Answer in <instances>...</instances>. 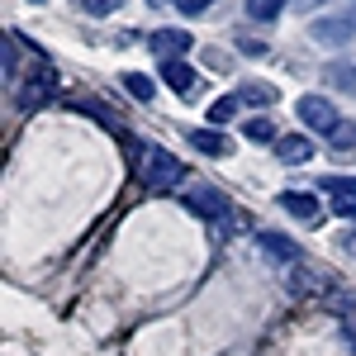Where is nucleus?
Segmentation results:
<instances>
[{
  "mask_svg": "<svg viewBox=\"0 0 356 356\" xmlns=\"http://www.w3.org/2000/svg\"><path fill=\"white\" fill-rule=\"evenodd\" d=\"M152 5H166V0H152Z\"/></svg>",
  "mask_w": 356,
  "mask_h": 356,
  "instance_id": "4be33fe9",
  "label": "nucleus"
},
{
  "mask_svg": "<svg viewBox=\"0 0 356 356\" xmlns=\"http://www.w3.org/2000/svg\"><path fill=\"white\" fill-rule=\"evenodd\" d=\"M238 105H243L238 95H219V100L209 105V124H214V129H219V124H228V119L238 114Z\"/></svg>",
  "mask_w": 356,
  "mask_h": 356,
  "instance_id": "dca6fc26",
  "label": "nucleus"
},
{
  "mask_svg": "<svg viewBox=\"0 0 356 356\" xmlns=\"http://www.w3.org/2000/svg\"><path fill=\"white\" fill-rule=\"evenodd\" d=\"M275 157L285 166H304L309 157H314V143L304 134H285V138H275Z\"/></svg>",
  "mask_w": 356,
  "mask_h": 356,
  "instance_id": "6e6552de",
  "label": "nucleus"
},
{
  "mask_svg": "<svg viewBox=\"0 0 356 356\" xmlns=\"http://www.w3.org/2000/svg\"><path fill=\"white\" fill-rule=\"evenodd\" d=\"M238 100H243V105H257V110H266V105L280 100V90H275L271 81H243V86H238Z\"/></svg>",
  "mask_w": 356,
  "mask_h": 356,
  "instance_id": "9d476101",
  "label": "nucleus"
},
{
  "mask_svg": "<svg viewBox=\"0 0 356 356\" xmlns=\"http://www.w3.org/2000/svg\"><path fill=\"white\" fill-rule=\"evenodd\" d=\"M147 48H152V53L166 62V57H186V53L195 48V38L186 33V29H157V33L147 38Z\"/></svg>",
  "mask_w": 356,
  "mask_h": 356,
  "instance_id": "423d86ee",
  "label": "nucleus"
},
{
  "mask_svg": "<svg viewBox=\"0 0 356 356\" xmlns=\"http://www.w3.org/2000/svg\"><path fill=\"white\" fill-rule=\"evenodd\" d=\"M181 204H191L200 219L214 223V233H219V238H228V233L238 228V214H233L228 195L214 191V186H195V191H186V195H181Z\"/></svg>",
  "mask_w": 356,
  "mask_h": 356,
  "instance_id": "f03ea898",
  "label": "nucleus"
},
{
  "mask_svg": "<svg viewBox=\"0 0 356 356\" xmlns=\"http://www.w3.org/2000/svg\"><path fill=\"white\" fill-rule=\"evenodd\" d=\"M243 134H247V143H275V124L266 119V114H257V119L243 124Z\"/></svg>",
  "mask_w": 356,
  "mask_h": 356,
  "instance_id": "2eb2a0df",
  "label": "nucleus"
},
{
  "mask_svg": "<svg viewBox=\"0 0 356 356\" xmlns=\"http://www.w3.org/2000/svg\"><path fill=\"white\" fill-rule=\"evenodd\" d=\"M86 15H119L124 10V0H81Z\"/></svg>",
  "mask_w": 356,
  "mask_h": 356,
  "instance_id": "f3484780",
  "label": "nucleus"
},
{
  "mask_svg": "<svg viewBox=\"0 0 356 356\" xmlns=\"http://www.w3.org/2000/svg\"><path fill=\"white\" fill-rule=\"evenodd\" d=\"M261 247L271 257H280V261H300V247L290 243V238H280V233H261Z\"/></svg>",
  "mask_w": 356,
  "mask_h": 356,
  "instance_id": "4468645a",
  "label": "nucleus"
},
{
  "mask_svg": "<svg viewBox=\"0 0 356 356\" xmlns=\"http://www.w3.org/2000/svg\"><path fill=\"white\" fill-rule=\"evenodd\" d=\"M243 15H247V19H257V24H271V19L285 15V0H247Z\"/></svg>",
  "mask_w": 356,
  "mask_h": 356,
  "instance_id": "f8f14e48",
  "label": "nucleus"
},
{
  "mask_svg": "<svg viewBox=\"0 0 356 356\" xmlns=\"http://www.w3.org/2000/svg\"><path fill=\"white\" fill-rule=\"evenodd\" d=\"M191 143L200 147V152H209V157H228L233 152V143L214 129V124H204V129H191Z\"/></svg>",
  "mask_w": 356,
  "mask_h": 356,
  "instance_id": "1a4fd4ad",
  "label": "nucleus"
},
{
  "mask_svg": "<svg viewBox=\"0 0 356 356\" xmlns=\"http://www.w3.org/2000/svg\"><path fill=\"white\" fill-rule=\"evenodd\" d=\"M352 29H356V19H314L309 33L318 43H342V38H352Z\"/></svg>",
  "mask_w": 356,
  "mask_h": 356,
  "instance_id": "9b49d317",
  "label": "nucleus"
},
{
  "mask_svg": "<svg viewBox=\"0 0 356 356\" xmlns=\"http://www.w3.org/2000/svg\"><path fill=\"white\" fill-rule=\"evenodd\" d=\"M318 191L332 195V214L342 219H356V176H323Z\"/></svg>",
  "mask_w": 356,
  "mask_h": 356,
  "instance_id": "20e7f679",
  "label": "nucleus"
},
{
  "mask_svg": "<svg viewBox=\"0 0 356 356\" xmlns=\"http://www.w3.org/2000/svg\"><path fill=\"white\" fill-rule=\"evenodd\" d=\"M328 143H332V147H342V152H347V147H356V124H347V119H342V129H337Z\"/></svg>",
  "mask_w": 356,
  "mask_h": 356,
  "instance_id": "a211bd4d",
  "label": "nucleus"
},
{
  "mask_svg": "<svg viewBox=\"0 0 356 356\" xmlns=\"http://www.w3.org/2000/svg\"><path fill=\"white\" fill-rule=\"evenodd\" d=\"M119 86H124L134 100H143V105L157 95V90H152V76H143V72H124V76H119Z\"/></svg>",
  "mask_w": 356,
  "mask_h": 356,
  "instance_id": "ddd939ff",
  "label": "nucleus"
},
{
  "mask_svg": "<svg viewBox=\"0 0 356 356\" xmlns=\"http://www.w3.org/2000/svg\"><path fill=\"white\" fill-rule=\"evenodd\" d=\"M33 5H38V0H33Z\"/></svg>",
  "mask_w": 356,
  "mask_h": 356,
  "instance_id": "5701e85b",
  "label": "nucleus"
},
{
  "mask_svg": "<svg viewBox=\"0 0 356 356\" xmlns=\"http://www.w3.org/2000/svg\"><path fill=\"white\" fill-rule=\"evenodd\" d=\"M162 81L171 86L176 95H186V100L200 95V76H195V67L186 62V57H166V62H162Z\"/></svg>",
  "mask_w": 356,
  "mask_h": 356,
  "instance_id": "39448f33",
  "label": "nucleus"
},
{
  "mask_svg": "<svg viewBox=\"0 0 356 356\" xmlns=\"http://www.w3.org/2000/svg\"><path fill=\"white\" fill-rule=\"evenodd\" d=\"M275 204H280L290 219H300V223H318V214H323V209H318V200H314L309 191H285Z\"/></svg>",
  "mask_w": 356,
  "mask_h": 356,
  "instance_id": "0eeeda50",
  "label": "nucleus"
},
{
  "mask_svg": "<svg viewBox=\"0 0 356 356\" xmlns=\"http://www.w3.org/2000/svg\"><path fill=\"white\" fill-rule=\"evenodd\" d=\"M134 171L138 181L147 186V191H171V186H181V176H186V166L176 162L166 147H157V143H138L134 147Z\"/></svg>",
  "mask_w": 356,
  "mask_h": 356,
  "instance_id": "f257e3e1",
  "label": "nucleus"
},
{
  "mask_svg": "<svg viewBox=\"0 0 356 356\" xmlns=\"http://www.w3.org/2000/svg\"><path fill=\"white\" fill-rule=\"evenodd\" d=\"M295 114H300L314 134H323V138H332L337 129H342V114H337V105H332V100H323V95H300Z\"/></svg>",
  "mask_w": 356,
  "mask_h": 356,
  "instance_id": "7ed1b4c3",
  "label": "nucleus"
},
{
  "mask_svg": "<svg viewBox=\"0 0 356 356\" xmlns=\"http://www.w3.org/2000/svg\"><path fill=\"white\" fill-rule=\"evenodd\" d=\"M342 243H347V252H356V228L347 233V238H342Z\"/></svg>",
  "mask_w": 356,
  "mask_h": 356,
  "instance_id": "412c9836",
  "label": "nucleus"
},
{
  "mask_svg": "<svg viewBox=\"0 0 356 356\" xmlns=\"http://www.w3.org/2000/svg\"><path fill=\"white\" fill-rule=\"evenodd\" d=\"M209 5H214V0H176V10H181V15H204Z\"/></svg>",
  "mask_w": 356,
  "mask_h": 356,
  "instance_id": "aec40b11",
  "label": "nucleus"
},
{
  "mask_svg": "<svg viewBox=\"0 0 356 356\" xmlns=\"http://www.w3.org/2000/svg\"><path fill=\"white\" fill-rule=\"evenodd\" d=\"M238 48H243L247 57H266V43H257V38H247V33H238Z\"/></svg>",
  "mask_w": 356,
  "mask_h": 356,
  "instance_id": "6ab92c4d",
  "label": "nucleus"
}]
</instances>
